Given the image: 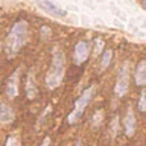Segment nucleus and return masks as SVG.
<instances>
[{"mask_svg": "<svg viewBox=\"0 0 146 146\" xmlns=\"http://www.w3.org/2000/svg\"><path fill=\"white\" fill-rule=\"evenodd\" d=\"M26 34H27L26 21H18L12 26V29L6 38V44H5V50H6L8 56H14L21 49V46L26 41Z\"/></svg>", "mask_w": 146, "mask_h": 146, "instance_id": "f257e3e1", "label": "nucleus"}, {"mask_svg": "<svg viewBox=\"0 0 146 146\" xmlns=\"http://www.w3.org/2000/svg\"><path fill=\"white\" fill-rule=\"evenodd\" d=\"M62 75H64V53L59 52V50H55L52 66H50L47 78H46L49 88H56L62 79Z\"/></svg>", "mask_w": 146, "mask_h": 146, "instance_id": "f03ea898", "label": "nucleus"}, {"mask_svg": "<svg viewBox=\"0 0 146 146\" xmlns=\"http://www.w3.org/2000/svg\"><path fill=\"white\" fill-rule=\"evenodd\" d=\"M93 93H94V87H90V88H87L84 93L81 94V98L75 102V108H73V111L70 113V116H68V122H70V123H76L81 119L85 107L90 104Z\"/></svg>", "mask_w": 146, "mask_h": 146, "instance_id": "7ed1b4c3", "label": "nucleus"}, {"mask_svg": "<svg viewBox=\"0 0 146 146\" xmlns=\"http://www.w3.org/2000/svg\"><path fill=\"white\" fill-rule=\"evenodd\" d=\"M128 67L125 66L120 70V73H119V78H117V82H116V94L119 96V98H122V96L126 94L128 91Z\"/></svg>", "mask_w": 146, "mask_h": 146, "instance_id": "20e7f679", "label": "nucleus"}, {"mask_svg": "<svg viewBox=\"0 0 146 146\" xmlns=\"http://www.w3.org/2000/svg\"><path fill=\"white\" fill-rule=\"evenodd\" d=\"M88 53H90V46L85 43V41H79L76 46H75V52H73V58H75V62L79 66L88 58Z\"/></svg>", "mask_w": 146, "mask_h": 146, "instance_id": "39448f33", "label": "nucleus"}, {"mask_svg": "<svg viewBox=\"0 0 146 146\" xmlns=\"http://www.w3.org/2000/svg\"><path fill=\"white\" fill-rule=\"evenodd\" d=\"M38 6L41 9H44L46 12L52 14V15H56V17H64L66 15V11H64L62 8H59L56 3H53L52 0H40Z\"/></svg>", "mask_w": 146, "mask_h": 146, "instance_id": "423d86ee", "label": "nucleus"}, {"mask_svg": "<svg viewBox=\"0 0 146 146\" xmlns=\"http://www.w3.org/2000/svg\"><path fill=\"white\" fill-rule=\"evenodd\" d=\"M18 73H20V70H15L9 76V79L6 82V94L11 99L17 98V94H18Z\"/></svg>", "mask_w": 146, "mask_h": 146, "instance_id": "0eeeda50", "label": "nucleus"}, {"mask_svg": "<svg viewBox=\"0 0 146 146\" xmlns=\"http://www.w3.org/2000/svg\"><path fill=\"white\" fill-rule=\"evenodd\" d=\"M135 84L137 85H145L146 84V59L139 62V66L135 68Z\"/></svg>", "mask_w": 146, "mask_h": 146, "instance_id": "6e6552de", "label": "nucleus"}, {"mask_svg": "<svg viewBox=\"0 0 146 146\" xmlns=\"http://www.w3.org/2000/svg\"><path fill=\"white\" fill-rule=\"evenodd\" d=\"M14 119V113L11 107H9L8 104H0V123H3V125H6V123L12 122Z\"/></svg>", "mask_w": 146, "mask_h": 146, "instance_id": "1a4fd4ad", "label": "nucleus"}, {"mask_svg": "<svg viewBox=\"0 0 146 146\" xmlns=\"http://www.w3.org/2000/svg\"><path fill=\"white\" fill-rule=\"evenodd\" d=\"M26 91H27V98H29V99H34V98H35V94H36V85H35V81H34V75H32V72L29 73V76H27Z\"/></svg>", "mask_w": 146, "mask_h": 146, "instance_id": "9d476101", "label": "nucleus"}, {"mask_svg": "<svg viewBox=\"0 0 146 146\" xmlns=\"http://www.w3.org/2000/svg\"><path fill=\"white\" fill-rule=\"evenodd\" d=\"M125 128H126V134L132 135V132H134V129H135V119H134L131 111L128 113L126 117H125Z\"/></svg>", "mask_w": 146, "mask_h": 146, "instance_id": "9b49d317", "label": "nucleus"}, {"mask_svg": "<svg viewBox=\"0 0 146 146\" xmlns=\"http://www.w3.org/2000/svg\"><path fill=\"white\" fill-rule=\"evenodd\" d=\"M111 56H113V52H111V49H107V50L104 52V56H102V68L108 67L110 61H111Z\"/></svg>", "mask_w": 146, "mask_h": 146, "instance_id": "f8f14e48", "label": "nucleus"}, {"mask_svg": "<svg viewBox=\"0 0 146 146\" xmlns=\"http://www.w3.org/2000/svg\"><path fill=\"white\" fill-rule=\"evenodd\" d=\"M139 108L143 113H146V90L141 93V98H140V102H139Z\"/></svg>", "mask_w": 146, "mask_h": 146, "instance_id": "ddd939ff", "label": "nucleus"}, {"mask_svg": "<svg viewBox=\"0 0 146 146\" xmlns=\"http://www.w3.org/2000/svg\"><path fill=\"white\" fill-rule=\"evenodd\" d=\"M6 146H20V141H18L17 137H9L6 141Z\"/></svg>", "mask_w": 146, "mask_h": 146, "instance_id": "4468645a", "label": "nucleus"}, {"mask_svg": "<svg viewBox=\"0 0 146 146\" xmlns=\"http://www.w3.org/2000/svg\"><path fill=\"white\" fill-rule=\"evenodd\" d=\"M40 146H50V139H49V137H46V139L43 140V143H41Z\"/></svg>", "mask_w": 146, "mask_h": 146, "instance_id": "2eb2a0df", "label": "nucleus"}, {"mask_svg": "<svg viewBox=\"0 0 146 146\" xmlns=\"http://www.w3.org/2000/svg\"><path fill=\"white\" fill-rule=\"evenodd\" d=\"M141 5H143V8H146V0H141Z\"/></svg>", "mask_w": 146, "mask_h": 146, "instance_id": "dca6fc26", "label": "nucleus"}, {"mask_svg": "<svg viewBox=\"0 0 146 146\" xmlns=\"http://www.w3.org/2000/svg\"><path fill=\"white\" fill-rule=\"evenodd\" d=\"M76 146H79V143H78V145H76Z\"/></svg>", "mask_w": 146, "mask_h": 146, "instance_id": "f3484780", "label": "nucleus"}]
</instances>
